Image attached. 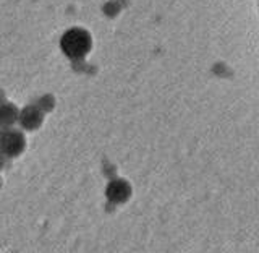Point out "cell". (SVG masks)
<instances>
[{
    "mask_svg": "<svg viewBox=\"0 0 259 253\" xmlns=\"http://www.w3.org/2000/svg\"><path fill=\"white\" fill-rule=\"evenodd\" d=\"M26 141H24V136L18 130H5L0 135V151H2L5 156L8 158H15L24 150Z\"/></svg>",
    "mask_w": 259,
    "mask_h": 253,
    "instance_id": "obj_2",
    "label": "cell"
},
{
    "mask_svg": "<svg viewBox=\"0 0 259 253\" xmlns=\"http://www.w3.org/2000/svg\"><path fill=\"white\" fill-rule=\"evenodd\" d=\"M0 135H2V130H0Z\"/></svg>",
    "mask_w": 259,
    "mask_h": 253,
    "instance_id": "obj_6",
    "label": "cell"
},
{
    "mask_svg": "<svg viewBox=\"0 0 259 253\" xmlns=\"http://www.w3.org/2000/svg\"><path fill=\"white\" fill-rule=\"evenodd\" d=\"M93 41L89 32L86 29L81 28H71L68 29L60 39V47L63 54L68 57V59H83V57L91 51Z\"/></svg>",
    "mask_w": 259,
    "mask_h": 253,
    "instance_id": "obj_1",
    "label": "cell"
},
{
    "mask_svg": "<svg viewBox=\"0 0 259 253\" xmlns=\"http://www.w3.org/2000/svg\"><path fill=\"white\" fill-rule=\"evenodd\" d=\"M20 122L24 128L32 130L40 125V122H42V112H40V109H37L36 105H28L26 109L21 111Z\"/></svg>",
    "mask_w": 259,
    "mask_h": 253,
    "instance_id": "obj_3",
    "label": "cell"
},
{
    "mask_svg": "<svg viewBox=\"0 0 259 253\" xmlns=\"http://www.w3.org/2000/svg\"><path fill=\"white\" fill-rule=\"evenodd\" d=\"M18 119V114L16 109L10 104H4L0 105V127H8L15 124V120Z\"/></svg>",
    "mask_w": 259,
    "mask_h": 253,
    "instance_id": "obj_4",
    "label": "cell"
},
{
    "mask_svg": "<svg viewBox=\"0 0 259 253\" xmlns=\"http://www.w3.org/2000/svg\"><path fill=\"white\" fill-rule=\"evenodd\" d=\"M4 156H5V154H4L2 151H0V169L4 167V162H5V161H4Z\"/></svg>",
    "mask_w": 259,
    "mask_h": 253,
    "instance_id": "obj_5",
    "label": "cell"
}]
</instances>
